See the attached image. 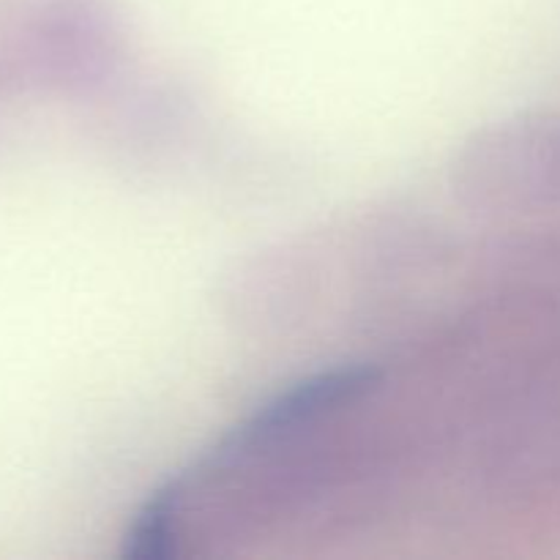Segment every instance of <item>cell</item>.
I'll return each mask as SVG.
<instances>
[{"label":"cell","mask_w":560,"mask_h":560,"mask_svg":"<svg viewBox=\"0 0 560 560\" xmlns=\"http://www.w3.org/2000/svg\"><path fill=\"white\" fill-rule=\"evenodd\" d=\"M186 490V479L167 481L164 487H159L148 503L142 506V512L137 514L135 525L126 534L124 541V558L131 560H167L173 556V525H175V509H178L180 495Z\"/></svg>","instance_id":"cell-2"},{"label":"cell","mask_w":560,"mask_h":560,"mask_svg":"<svg viewBox=\"0 0 560 560\" xmlns=\"http://www.w3.org/2000/svg\"><path fill=\"white\" fill-rule=\"evenodd\" d=\"M381 381L383 372L375 364H345L293 383L273 399H268L262 408H257V413L249 416L241 427H235L228 438H222V443L197 465V474L222 468L246 448L257 446L273 435H282L284 430H293V427L304 424L315 416L328 413L337 405L372 392Z\"/></svg>","instance_id":"cell-1"}]
</instances>
